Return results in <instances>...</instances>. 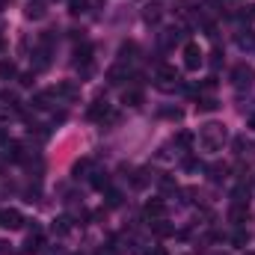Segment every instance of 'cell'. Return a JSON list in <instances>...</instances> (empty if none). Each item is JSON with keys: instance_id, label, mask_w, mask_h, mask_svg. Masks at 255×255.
Wrapping results in <instances>:
<instances>
[{"instance_id": "cell-1", "label": "cell", "mask_w": 255, "mask_h": 255, "mask_svg": "<svg viewBox=\"0 0 255 255\" xmlns=\"http://www.w3.org/2000/svg\"><path fill=\"white\" fill-rule=\"evenodd\" d=\"M199 142L205 145V148H211V151H217L223 142H226V128L223 125H205L202 128V133H199Z\"/></svg>"}, {"instance_id": "cell-22", "label": "cell", "mask_w": 255, "mask_h": 255, "mask_svg": "<svg viewBox=\"0 0 255 255\" xmlns=\"http://www.w3.org/2000/svg\"><path fill=\"white\" fill-rule=\"evenodd\" d=\"M151 181V175L145 172V169H139V172H133V187H145Z\"/></svg>"}, {"instance_id": "cell-17", "label": "cell", "mask_w": 255, "mask_h": 255, "mask_svg": "<svg viewBox=\"0 0 255 255\" xmlns=\"http://www.w3.org/2000/svg\"><path fill=\"white\" fill-rule=\"evenodd\" d=\"M202 113H214L217 110V98H211V95H199V104H196Z\"/></svg>"}, {"instance_id": "cell-2", "label": "cell", "mask_w": 255, "mask_h": 255, "mask_svg": "<svg viewBox=\"0 0 255 255\" xmlns=\"http://www.w3.org/2000/svg\"><path fill=\"white\" fill-rule=\"evenodd\" d=\"M178 83H181V77H178V71H175L172 65H157V86H160V89L172 92Z\"/></svg>"}, {"instance_id": "cell-21", "label": "cell", "mask_w": 255, "mask_h": 255, "mask_svg": "<svg viewBox=\"0 0 255 255\" xmlns=\"http://www.w3.org/2000/svg\"><path fill=\"white\" fill-rule=\"evenodd\" d=\"M154 235L157 238H169L172 235V226H166V220H154Z\"/></svg>"}, {"instance_id": "cell-29", "label": "cell", "mask_w": 255, "mask_h": 255, "mask_svg": "<svg viewBox=\"0 0 255 255\" xmlns=\"http://www.w3.org/2000/svg\"><path fill=\"white\" fill-rule=\"evenodd\" d=\"M244 18H250V21H255V6H253V3H250V6L244 9Z\"/></svg>"}, {"instance_id": "cell-12", "label": "cell", "mask_w": 255, "mask_h": 255, "mask_svg": "<svg viewBox=\"0 0 255 255\" xmlns=\"http://www.w3.org/2000/svg\"><path fill=\"white\" fill-rule=\"evenodd\" d=\"M24 15L27 18H42L45 15V0H30L27 9H24Z\"/></svg>"}, {"instance_id": "cell-13", "label": "cell", "mask_w": 255, "mask_h": 255, "mask_svg": "<svg viewBox=\"0 0 255 255\" xmlns=\"http://www.w3.org/2000/svg\"><path fill=\"white\" fill-rule=\"evenodd\" d=\"M18 74V65L12 60H0V80H12Z\"/></svg>"}, {"instance_id": "cell-28", "label": "cell", "mask_w": 255, "mask_h": 255, "mask_svg": "<svg viewBox=\"0 0 255 255\" xmlns=\"http://www.w3.org/2000/svg\"><path fill=\"white\" fill-rule=\"evenodd\" d=\"M33 80H36V71H24V74L18 77V83H21V86H33Z\"/></svg>"}, {"instance_id": "cell-26", "label": "cell", "mask_w": 255, "mask_h": 255, "mask_svg": "<svg viewBox=\"0 0 255 255\" xmlns=\"http://www.w3.org/2000/svg\"><path fill=\"white\" fill-rule=\"evenodd\" d=\"M119 205H122V193L107 190V208H119Z\"/></svg>"}, {"instance_id": "cell-27", "label": "cell", "mask_w": 255, "mask_h": 255, "mask_svg": "<svg viewBox=\"0 0 255 255\" xmlns=\"http://www.w3.org/2000/svg\"><path fill=\"white\" fill-rule=\"evenodd\" d=\"M238 45H241V48H253V45H255V36H253V33H247V36L241 33V36H238Z\"/></svg>"}, {"instance_id": "cell-6", "label": "cell", "mask_w": 255, "mask_h": 255, "mask_svg": "<svg viewBox=\"0 0 255 255\" xmlns=\"http://www.w3.org/2000/svg\"><path fill=\"white\" fill-rule=\"evenodd\" d=\"M145 217L154 223V220H163L166 217V205H163V199H148L145 202Z\"/></svg>"}, {"instance_id": "cell-4", "label": "cell", "mask_w": 255, "mask_h": 255, "mask_svg": "<svg viewBox=\"0 0 255 255\" xmlns=\"http://www.w3.org/2000/svg\"><path fill=\"white\" fill-rule=\"evenodd\" d=\"M202 60H205V57H202V48H199L196 42H187V45H184V68L196 71V68L202 65Z\"/></svg>"}, {"instance_id": "cell-32", "label": "cell", "mask_w": 255, "mask_h": 255, "mask_svg": "<svg viewBox=\"0 0 255 255\" xmlns=\"http://www.w3.org/2000/svg\"><path fill=\"white\" fill-rule=\"evenodd\" d=\"M145 255H169V253H166V250H163V247H154V250H151V253H145Z\"/></svg>"}, {"instance_id": "cell-30", "label": "cell", "mask_w": 255, "mask_h": 255, "mask_svg": "<svg viewBox=\"0 0 255 255\" xmlns=\"http://www.w3.org/2000/svg\"><path fill=\"white\" fill-rule=\"evenodd\" d=\"M163 116H169V119H181V110L175 107V110H163Z\"/></svg>"}, {"instance_id": "cell-14", "label": "cell", "mask_w": 255, "mask_h": 255, "mask_svg": "<svg viewBox=\"0 0 255 255\" xmlns=\"http://www.w3.org/2000/svg\"><path fill=\"white\" fill-rule=\"evenodd\" d=\"M92 187H95V190H107V187H110V175L101 172V169H95V172H92Z\"/></svg>"}, {"instance_id": "cell-33", "label": "cell", "mask_w": 255, "mask_h": 255, "mask_svg": "<svg viewBox=\"0 0 255 255\" xmlns=\"http://www.w3.org/2000/svg\"><path fill=\"white\" fill-rule=\"evenodd\" d=\"M3 48H6V42H3V36H0V54H3Z\"/></svg>"}, {"instance_id": "cell-10", "label": "cell", "mask_w": 255, "mask_h": 255, "mask_svg": "<svg viewBox=\"0 0 255 255\" xmlns=\"http://www.w3.org/2000/svg\"><path fill=\"white\" fill-rule=\"evenodd\" d=\"M229 217H232V223H235V226H241V223H247V220H250V208H247V205H241V202H235Z\"/></svg>"}, {"instance_id": "cell-20", "label": "cell", "mask_w": 255, "mask_h": 255, "mask_svg": "<svg viewBox=\"0 0 255 255\" xmlns=\"http://www.w3.org/2000/svg\"><path fill=\"white\" fill-rule=\"evenodd\" d=\"M122 77H125V65H122V63L113 65V68L107 71V80H110V83H122Z\"/></svg>"}, {"instance_id": "cell-3", "label": "cell", "mask_w": 255, "mask_h": 255, "mask_svg": "<svg viewBox=\"0 0 255 255\" xmlns=\"http://www.w3.org/2000/svg\"><path fill=\"white\" fill-rule=\"evenodd\" d=\"M232 77H235V86H238V89H244V86L250 89L253 80H255V68L253 65H247V63H238L235 65V71H232Z\"/></svg>"}, {"instance_id": "cell-19", "label": "cell", "mask_w": 255, "mask_h": 255, "mask_svg": "<svg viewBox=\"0 0 255 255\" xmlns=\"http://www.w3.org/2000/svg\"><path fill=\"white\" fill-rule=\"evenodd\" d=\"M89 169H92V160H89V157H83V160H77V163H74V175H77V178H86V172H89Z\"/></svg>"}, {"instance_id": "cell-15", "label": "cell", "mask_w": 255, "mask_h": 255, "mask_svg": "<svg viewBox=\"0 0 255 255\" xmlns=\"http://www.w3.org/2000/svg\"><path fill=\"white\" fill-rule=\"evenodd\" d=\"M208 172H211V181H223V178L229 175V166H226V163H211Z\"/></svg>"}, {"instance_id": "cell-36", "label": "cell", "mask_w": 255, "mask_h": 255, "mask_svg": "<svg viewBox=\"0 0 255 255\" xmlns=\"http://www.w3.org/2000/svg\"><path fill=\"white\" fill-rule=\"evenodd\" d=\"M0 214H3V211H0Z\"/></svg>"}, {"instance_id": "cell-24", "label": "cell", "mask_w": 255, "mask_h": 255, "mask_svg": "<svg viewBox=\"0 0 255 255\" xmlns=\"http://www.w3.org/2000/svg\"><path fill=\"white\" fill-rule=\"evenodd\" d=\"M175 142H178L181 148H190V145H193V133H190V130H181V133L175 136Z\"/></svg>"}, {"instance_id": "cell-16", "label": "cell", "mask_w": 255, "mask_h": 255, "mask_svg": "<svg viewBox=\"0 0 255 255\" xmlns=\"http://www.w3.org/2000/svg\"><path fill=\"white\" fill-rule=\"evenodd\" d=\"M68 232H71V217H57V220H54V235L63 238Z\"/></svg>"}, {"instance_id": "cell-11", "label": "cell", "mask_w": 255, "mask_h": 255, "mask_svg": "<svg viewBox=\"0 0 255 255\" xmlns=\"http://www.w3.org/2000/svg\"><path fill=\"white\" fill-rule=\"evenodd\" d=\"M122 104H128V107H139V104H142V92H139L136 86L125 89V92H122Z\"/></svg>"}, {"instance_id": "cell-31", "label": "cell", "mask_w": 255, "mask_h": 255, "mask_svg": "<svg viewBox=\"0 0 255 255\" xmlns=\"http://www.w3.org/2000/svg\"><path fill=\"white\" fill-rule=\"evenodd\" d=\"M199 163H196V157H184V169H196Z\"/></svg>"}, {"instance_id": "cell-5", "label": "cell", "mask_w": 255, "mask_h": 255, "mask_svg": "<svg viewBox=\"0 0 255 255\" xmlns=\"http://www.w3.org/2000/svg\"><path fill=\"white\" fill-rule=\"evenodd\" d=\"M42 241H45V232H42L39 226H33V232H30V235H27V241H24V253H27V255L39 253V250H42Z\"/></svg>"}, {"instance_id": "cell-7", "label": "cell", "mask_w": 255, "mask_h": 255, "mask_svg": "<svg viewBox=\"0 0 255 255\" xmlns=\"http://www.w3.org/2000/svg\"><path fill=\"white\" fill-rule=\"evenodd\" d=\"M21 223H24V217H21V211H15V208H9V211L0 214V226H3V229H21Z\"/></svg>"}, {"instance_id": "cell-9", "label": "cell", "mask_w": 255, "mask_h": 255, "mask_svg": "<svg viewBox=\"0 0 255 255\" xmlns=\"http://www.w3.org/2000/svg\"><path fill=\"white\" fill-rule=\"evenodd\" d=\"M54 92H57V98H68V101H74V98L80 95L77 83H71V80H63V83H60V86H57Z\"/></svg>"}, {"instance_id": "cell-34", "label": "cell", "mask_w": 255, "mask_h": 255, "mask_svg": "<svg viewBox=\"0 0 255 255\" xmlns=\"http://www.w3.org/2000/svg\"><path fill=\"white\" fill-rule=\"evenodd\" d=\"M250 128H255V113H253V119H250Z\"/></svg>"}, {"instance_id": "cell-25", "label": "cell", "mask_w": 255, "mask_h": 255, "mask_svg": "<svg viewBox=\"0 0 255 255\" xmlns=\"http://www.w3.org/2000/svg\"><path fill=\"white\" fill-rule=\"evenodd\" d=\"M68 12H71V15L86 12V0H68Z\"/></svg>"}, {"instance_id": "cell-23", "label": "cell", "mask_w": 255, "mask_h": 255, "mask_svg": "<svg viewBox=\"0 0 255 255\" xmlns=\"http://www.w3.org/2000/svg\"><path fill=\"white\" fill-rule=\"evenodd\" d=\"M232 244H235V247H247V244H250V235H247L244 229H238V232L232 235Z\"/></svg>"}, {"instance_id": "cell-35", "label": "cell", "mask_w": 255, "mask_h": 255, "mask_svg": "<svg viewBox=\"0 0 255 255\" xmlns=\"http://www.w3.org/2000/svg\"><path fill=\"white\" fill-rule=\"evenodd\" d=\"M247 255H255V253H247Z\"/></svg>"}, {"instance_id": "cell-8", "label": "cell", "mask_w": 255, "mask_h": 255, "mask_svg": "<svg viewBox=\"0 0 255 255\" xmlns=\"http://www.w3.org/2000/svg\"><path fill=\"white\" fill-rule=\"evenodd\" d=\"M54 98H57L54 89H48V92H36V95H33V107H36V110H51Z\"/></svg>"}, {"instance_id": "cell-18", "label": "cell", "mask_w": 255, "mask_h": 255, "mask_svg": "<svg viewBox=\"0 0 255 255\" xmlns=\"http://www.w3.org/2000/svg\"><path fill=\"white\" fill-rule=\"evenodd\" d=\"M160 15H163V6L160 3H148L145 6V21H160Z\"/></svg>"}]
</instances>
